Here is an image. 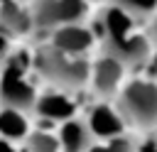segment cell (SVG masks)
I'll return each mask as SVG.
<instances>
[{
  "label": "cell",
  "instance_id": "1",
  "mask_svg": "<svg viewBox=\"0 0 157 152\" xmlns=\"http://www.w3.org/2000/svg\"><path fill=\"white\" fill-rule=\"evenodd\" d=\"M91 32L101 44V54L115 59L125 69L145 66L155 54L147 32H142L130 15H125L113 5H105L93 17Z\"/></svg>",
  "mask_w": 157,
  "mask_h": 152
},
{
  "label": "cell",
  "instance_id": "2",
  "mask_svg": "<svg viewBox=\"0 0 157 152\" xmlns=\"http://www.w3.org/2000/svg\"><path fill=\"white\" fill-rule=\"evenodd\" d=\"M91 64L86 56L66 54L49 42L37 47L32 56V69L37 76H44L49 83L56 86V91H78L91 81Z\"/></svg>",
  "mask_w": 157,
  "mask_h": 152
},
{
  "label": "cell",
  "instance_id": "3",
  "mask_svg": "<svg viewBox=\"0 0 157 152\" xmlns=\"http://www.w3.org/2000/svg\"><path fill=\"white\" fill-rule=\"evenodd\" d=\"M32 69V56L10 54L0 66V108L29 113L37 105V78Z\"/></svg>",
  "mask_w": 157,
  "mask_h": 152
},
{
  "label": "cell",
  "instance_id": "4",
  "mask_svg": "<svg viewBox=\"0 0 157 152\" xmlns=\"http://www.w3.org/2000/svg\"><path fill=\"white\" fill-rule=\"evenodd\" d=\"M115 110L137 130H155L157 127V81L147 76H135L123 83L120 93L115 96Z\"/></svg>",
  "mask_w": 157,
  "mask_h": 152
},
{
  "label": "cell",
  "instance_id": "5",
  "mask_svg": "<svg viewBox=\"0 0 157 152\" xmlns=\"http://www.w3.org/2000/svg\"><path fill=\"white\" fill-rule=\"evenodd\" d=\"M34 29L54 32L66 25H81L88 15V0H34L29 5Z\"/></svg>",
  "mask_w": 157,
  "mask_h": 152
},
{
  "label": "cell",
  "instance_id": "6",
  "mask_svg": "<svg viewBox=\"0 0 157 152\" xmlns=\"http://www.w3.org/2000/svg\"><path fill=\"white\" fill-rule=\"evenodd\" d=\"M125 66L118 64L115 59L110 56H98L93 64H91V86L93 91L101 96V98H115L123 88V78H125Z\"/></svg>",
  "mask_w": 157,
  "mask_h": 152
},
{
  "label": "cell",
  "instance_id": "7",
  "mask_svg": "<svg viewBox=\"0 0 157 152\" xmlns=\"http://www.w3.org/2000/svg\"><path fill=\"white\" fill-rule=\"evenodd\" d=\"M76 101L66 93V91H49L44 96L37 98V105H34V113L39 120L44 123H56V125H64L69 120L76 118Z\"/></svg>",
  "mask_w": 157,
  "mask_h": 152
},
{
  "label": "cell",
  "instance_id": "8",
  "mask_svg": "<svg viewBox=\"0 0 157 152\" xmlns=\"http://www.w3.org/2000/svg\"><path fill=\"white\" fill-rule=\"evenodd\" d=\"M86 125L93 140H110V137L125 135V120L110 103H96L86 115Z\"/></svg>",
  "mask_w": 157,
  "mask_h": 152
},
{
  "label": "cell",
  "instance_id": "9",
  "mask_svg": "<svg viewBox=\"0 0 157 152\" xmlns=\"http://www.w3.org/2000/svg\"><path fill=\"white\" fill-rule=\"evenodd\" d=\"M34 32V20L29 5L20 0H10L0 5V34L12 39V37H25Z\"/></svg>",
  "mask_w": 157,
  "mask_h": 152
},
{
  "label": "cell",
  "instance_id": "10",
  "mask_svg": "<svg viewBox=\"0 0 157 152\" xmlns=\"http://www.w3.org/2000/svg\"><path fill=\"white\" fill-rule=\"evenodd\" d=\"M96 37L91 32V27L86 25H66V27H59L52 32L49 37V44L66 51V54H74V56H86V51L93 47Z\"/></svg>",
  "mask_w": 157,
  "mask_h": 152
},
{
  "label": "cell",
  "instance_id": "11",
  "mask_svg": "<svg viewBox=\"0 0 157 152\" xmlns=\"http://www.w3.org/2000/svg\"><path fill=\"white\" fill-rule=\"evenodd\" d=\"M56 135H59V145H61L59 152H88V147L96 142L86 120H78V118L59 125Z\"/></svg>",
  "mask_w": 157,
  "mask_h": 152
},
{
  "label": "cell",
  "instance_id": "12",
  "mask_svg": "<svg viewBox=\"0 0 157 152\" xmlns=\"http://www.w3.org/2000/svg\"><path fill=\"white\" fill-rule=\"evenodd\" d=\"M29 120L25 113L20 110H10V108H0V137L7 142H25L29 137Z\"/></svg>",
  "mask_w": 157,
  "mask_h": 152
},
{
  "label": "cell",
  "instance_id": "13",
  "mask_svg": "<svg viewBox=\"0 0 157 152\" xmlns=\"http://www.w3.org/2000/svg\"><path fill=\"white\" fill-rule=\"evenodd\" d=\"M110 5L123 10L125 15H130L135 22L152 20L157 15V0H110Z\"/></svg>",
  "mask_w": 157,
  "mask_h": 152
},
{
  "label": "cell",
  "instance_id": "14",
  "mask_svg": "<svg viewBox=\"0 0 157 152\" xmlns=\"http://www.w3.org/2000/svg\"><path fill=\"white\" fill-rule=\"evenodd\" d=\"M25 150H27V152H59V150H61L59 135L52 132V130L37 127V130H32L29 137L25 140Z\"/></svg>",
  "mask_w": 157,
  "mask_h": 152
},
{
  "label": "cell",
  "instance_id": "15",
  "mask_svg": "<svg viewBox=\"0 0 157 152\" xmlns=\"http://www.w3.org/2000/svg\"><path fill=\"white\" fill-rule=\"evenodd\" d=\"M137 142L128 135H120V137H110V140H96L88 152H135Z\"/></svg>",
  "mask_w": 157,
  "mask_h": 152
},
{
  "label": "cell",
  "instance_id": "16",
  "mask_svg": "<svg viewBox=\"0 0 157 152\" xmlns=\"http://www.w3.org/2000/svg\"><path fill=\"white\" fill-rule=\"evenodd\" d=\"M135 152H157V135H147L137 142Z\"/></svg>",
  "mask_w": 157,
  "mask_h": 152
},
{
  "label": "cell",
  "instance_id": "17",
  "mask_svg": "<svg viewBox=\"0 0 157 152\" xmlns=\"http://www.w3.org/2000/svg\"><path fill=\"white\" fill-rule=\"evenodd\" d=\"M147 37H150V42H152V49H157V15L150 20V25H147Z\"/></svg>",
  "mask_w": 157,
  "mask_h": 152
},
{
  "label": "cell",
  "instance_id": "18",
  "mask_svg": "<svg viewBox=\"0 0 157 152\" xmlns=\"http://www.w3.org/2000/svg\"><path fill=\"white\" fill-rule=\"evenodd\" d=\"M7 56H10V39L0 34V64H2Z\"/></svg>",
  "mask_w": 157,
  "mask_h": 152
},
{
  "label": "cell",
  "instance_id": "19",
  "mask_svg": "<svg viewBox=\"0 0 157 152\" xmlns=\"http://www.w3.org/2000/svg\"><path fill=\"white\" fill-rule=\"evenodd\" d=\"M0 152H20V147H15L12 142H7V140L0 137Z\"/></svg>",
  "mask_w": 157,
  "mask_h": 152
},
{
  "label": "cell",
  "instance_id": "20",
  "mask_svg": "<svg viewBox=\"0 0 157 152\" xmlns=\"http://www.w3.org/2000/svg\"><path fill=\"white\" fill-rule=\"evenodd\" d=\"M150 71H152V78L157 81V49H155V54H152V59H150Z\"/></svg>",
  "mask_w": 157,
  "mask_h": 152
},
{
  "label": "cell",
  "instance_id": "21",
  "mask_svg": "<svg viewBox=\"0 0 157 152\" xmlns=\"http://www.w3.org/2000/svg\"><path fill=\"white\" fill-rule=\"evenodd\" d=\"M20 2H29V5H32V2H34V0H20Z\"/></svg>",
  "mask_w": 157,
  "mask_h": 152
}]
</instances>
